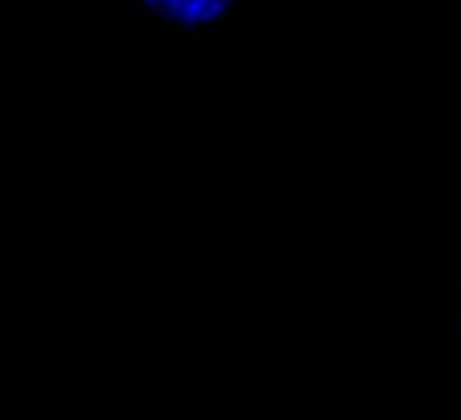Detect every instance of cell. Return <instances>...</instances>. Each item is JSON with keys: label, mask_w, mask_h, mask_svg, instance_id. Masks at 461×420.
I'll return each instance as SVG.
<instances>
[{"label": "cell", "mask_w": 461, "mask_h": 420, "mask_svg": "<svg viewBox=\"0 0 461 420\" xmlns=\"http://www.w3.org/2000/svg\"><path fill=\"white\" fill-rule=\"evenodd\" d=\"M209 30H212V27H209V25H201V22H196L193 27H187V41H190V44L209 41Z\"/></svg>", "instance_id": "obj_1"}, {"label": "cell", "mask_w": 461, "mask_h": 420, "mask_svg": "<svg viewBox=\"0 0 461 420\" xmlns=\"http://www.w3.org/2000/svg\"><path fill=\"white\" fill-rule=\"evenodd\" d=\"M198 22H201V25H209V27H212V22H215V16H212V14H209V11H201V14H198Z\"/></svg>", "instance_id": "obj_4"}, {"label": "cell", "mask_w": 461, "mask_h": 420, "mask_svg": "<svg viewBox=\"0 0 461 420\" xmlns=\"http://www.w3.org/2000/svg\"><path fill=\"white\" fill-rule=\"evenodd\" d=\"M225 8H228V6L223 3V0H212V3H209V6H206V11H209V14H212L215 19H220V16H223V11H225Z\"/></svg>", "instance_id": "obj_2"}, {"label": "cell", "mask_w": 461, "mask_h": 420, "mask_svg": "<svg viewBox=\"0 0 461 420\" xmlns=\"http://www.w3.org/2000/svg\"><path fill=\"white\" fill-rule=\"evenodd\" d=\"M198 3H201V6H204V8H206L209 3H212V0H198Z\"/></svg>", "instance_id": "obj_6"}, {"label": "cell", "mask_w": 461, "mask_h": 420, "mask_svg": "<svg viewBox=\"0 0 461 420\" xmlns=\"http://www.w3.org/2000/svg\"><path fill=\"white\" fill-rule=\"evenodd\" d=\"M223 3H225V6H230V3H236V0H223Z\"/></svg>", "instance_id": "obj_7"}, {"label": "cell", "mask_w": 461, "mask_h": 420, "mask_svg": "<svg viewBox=\"0 0 461 420\" xmlns=\"http://www.w3.org/2000/svg\"><path fill=\"white\" fill-rule=\"evenodd\" d=\"M234 11H236V14H247V11H249V0H236Z\"/></svg>", "instance_id": "obj_3"}, {"label": "cell", "mask_w": 461, "mask_h": 420, "mask_svg": "<svg viewBox=\"0 0 461 420\" xmlns=\"http://www.w3.org/2000/svg\"><path fill=\"white\" fill-rule=\"evenodd\" d=\"M171 30H174V27H168V25H160V27H158V35H160V38H166Z\"/></svg>", "instance_id": "obj_5"}]
</instances>
